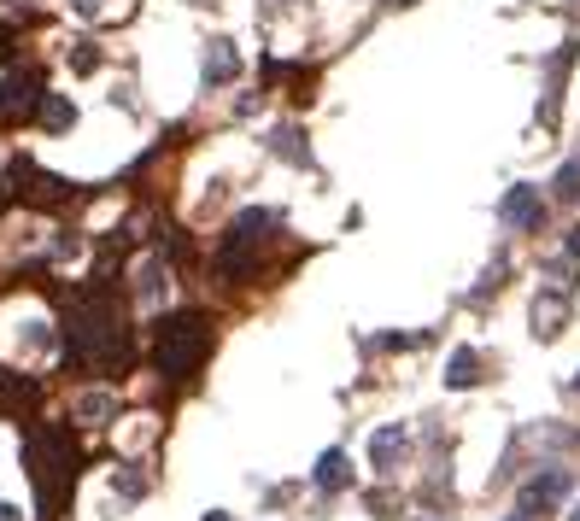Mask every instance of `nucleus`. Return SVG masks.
I'll return each mask as SVG.
<instances>
[{"mask_svg": "<svg viewBox=\"0 0 580 521\" xmlns=\"http://www.w3.org/2000/svg\"><path fill=\"white\" fill-rule=\"evenodd\" d=\"M563 492H569V475H563V469H546V475H534V480H528L522 510H534V504H551V498H563Z\"/></svg>", "mask_w": 580, "mask_h": 521, "instance_id": "8", "label": "nucleus"}, {"mask_svg": "<svg viewBox=\"0 0 580 521\" xmlns=\"http://www.w3.org/2000/svg\"><path fill=\"white\" fill-rule=\"evenodd\" d=\"M569 521H580V510H575V516H569Z\"/></svg>", "mask_w": 580, "mask_h": 521, "instance_id": "22", "label": "nucleus"}, {"mask_svg": "<svg viewBox=\"0 0 580 521\" xmlns=\"http://www.w3.org/2000/svg\"><path fill=\"white\" fill-rule=\"evenodd\" d=\"M270 147H276L288 165H311V153H305V141H300V129H276L270 135Z\"/></svg>", "mask_w": 580, "mask_h": 521, "instance_id": "12", "label": "nucleus"}, {"mask_svg": "<svg viewBox=\"0 0 580 521\" xmlns=\"http://www.w3.org/2000/svg\"><path fill=\"white\" fill-rule=\"evenodd\" d=\"M499 217L510 223V229H539V217H546V200H539V188L516 182V188L499 200Z\"/></svg>", "mask_w": 580, "mask_h": 521, "instance_id": "5", "label": "nucleus"}, {"mask_svg": "<svg viewBox=\"0 0 580 521\" xmlns=\"http://www.w3.org/2000/svg\"><path fill=\"white\" fill-rule=\"evenodd\" d=\"M563 328H569V288L557 281V288H546L534 299V334H539V340H557Z\"/></svg>", "mask_w": 580, "mask_h": 521, "instance_id": "4", "label": "nucleus"}, {"mask_svg": "<svg viewBox=\"0 0 580 521\" xmlns=\"http://www.w3.org/2000/svg\"><path fill=\"white\" fill-rule=\"evenodd\" d=\"M569 258H580V229H575V234H569Z\"/></svg>", "mask_w": 580, "mask_h": 521, "instance_id": "18", "label": "nucleus"}, {"mask_svg": "<svg viewBox=\"0 0 580 521\" xmlns=\"http://www.w3.org/2000/svg\"><path fill=\"white\" fill-rule=\"evenodd\" d=\"M106 416H112V399H106V393H82V399H77V422H89V428H100Z\"/></svg>", "mask_w": 580, "mask_h": 521, "instance_id": "13", "label": "nucleus"}, {"mask_svg": "<svg viewBox=\"0 0 580 521\" xmlns=\"http://www.w3.org/2000/svg\"><path fill=\"white\" fill-rule=\"evenodd\" d=\"M404 445H411V440H404V428H381L376 440H369V463H376L381 475H393L399 457H404Z\"/></svg>", "mask_w": 580, "mask_h": 521, "instance_id": "6", "label": "nucleus"}, {"mask_svg": "<svg viewBox=\"0 0 580 521\" xmlns=\"http://www.w3.org/2000/svg\"><path fill=\"white\" fill-rule=\"evenodd\" d=\"M393 6H411V0H393Z\"/></svg>", "mask_w": 580, "mask_h": 521, "instance_id": "21", "label": "nucleus"}, {"mask_svg": "<svg viewBox=\"0 0 580 521\" xmlns=\"http://www.w3.org/2000/svg\"><path fill=\"white\" fill-rule=\"evenodd\" d=\"M557 200H580V158H569L557 170Z\"/></svg>", "mask_w": 580, "mask_h": 521, "instance_id": "15", "label": "nucleus"}, {"mask_svg": "<svg viewBox=\"0 0 580 521\" xmlns=\"http://www.w3.org/2000/svg\"><path fill=\"white\" fill-rule=\"evenodd\" d=\"M0 521H18V510H12V504H0Z\"/></svg>", "mask_w": 580, "mask_h": 521, "instance_id": "19", "label": "nucleus"}, {"mask_svg": "<svg viewBox=\"0 0 580 521\" xmlns=\"http://www.w3.org/2000/svg\"><path fill=\"white\" fill-rule=\"evenodd\" d=\"M30 475H35V492H42L47 516H59V504L71 498V451L53 428L30 440Z\"/></svg>", "mask_w": 580, "mask_h": 521, "instance_id": "3", "label": "nucleus"}, {"mask_svg": "<svg viewBox=\"0 0 580 521\" xmlns=\"http://www.w3.org/2000/svg\"><path fill=\"white\" fill-rule=\"evenodd\" d=\"M575 387H580V375H575Z\"/></svg>", "mask_w": 580, "mask_h": 521, "instance_id": "23", "label": "nucleus"}, {"mask_svg": "<svg viewBox=\"0 0 580 521\" xmlns=\"http://www.w3.org/2000/svg\"><path fill=\"white\" fill-rule=\"evenodd\" d=\"M71 6H77L82 18H89V12H100V0H71Z\"/></svg>", "mask_w": 580, "mask_h": 521, "instance_id": "17", "label": "nucleus"}, {"mask_svg": "<svg viewBox=\"0 0 580 521\" xmlns=\"http://www.w3.org/2000/svg\"><path fill=\"white\" fill-rule=\"evenodd\" d=\"M480 381V352H452V364H446V387H475Z\"/></svg>", "mask_w": 580, "mask_h": 521, "instance_id": "11", "label": "nucleus"}, {"mask_svg": "<svg viewBox=\"0 0 580 521\" xmlns=\"http://www.w3.org/2000/svg\"><path fill=\"white\" fill-rule=\"evenodd\" d=\"M311 480H317V492H340L352 480L347 451H323V457H317V469H311Z\"/></svg>", "mask_w": 580, "mask_h": 521, "instance_id": "7", "label": "nucleus"}, {"mask_svg": "<svg viewBox=\"0 0 580 521\" xmlns=\"http://www.w3.org/2000/svg\"><path fill=\"white\" fill-rule=\"evenodd\" d=\"M158 369L165 375H194V369L205 364V352H212V328H205V317H165L158 322Z\"/></svg>", "mask_w": 580, "mask_h": 521, "instance_id": "2", "label": "nucleus"}, {"mask_svg": "<svg viewBox=\"0 0 580 521\" xmlns=\"http://www.w3.org/2000/svg\"><path fill=\"white\" fill-rule=\"evenodd\" d=\"M71 65H77V71H94V65H100V47H77V53H71Z\"/></svg>", "mask_w": 580, "mask_h": 521, "instance_id": "16", "label": "nucleus"}, {"mask_svg": "<svg viewBox=\"0 0 580 521\" xmlns=\"http://www.w3.org/2000/svg\"><path fill=\"white\" fill-rule=\"evenodd\" d=\"M516 521H522V516H516Z\"/></svg>", "mask_w": 580, "mask_h": 521, "instance_id": "24", "label": "nucleus"}, {"mask_svg": "<svg viewBox=\"0 0 580 521\" xmlns=\"http://www.w3.org/2000/svg\"><path fill=\"white\" fill-rule=\"evenodd\" d=\"M42 123H47V129H71V123H77V106L53 94V100H42Z\"/></svg>", "mask_w": 580, "mask_h": 521, "instance_id": "14", "label": "nucleus"}, {"mask_svg": "<svg viewBox=\"0 0 580 521\" xmlns=\"http://www.w3.org/2000/svg\"><path fill=\"white\" fill-rule=\"evenodd\" d=\"M30 106H35V77H12L0 94V118H24Z\"/></svg>", "mask_w": 580, "mask_h": 521, "instance_id": "10", "label": "nucleus"}, {"mask_svg": "<svg viewBox=\"0 0 580 521\" xmlns=\"http://www.w3.org/2000/svg\"><path fill=\"white\" fill-rule=\"evenodd\" d=\"M234 71H241V53H234V42H212V47H205V82H229Z\"/></svg>", "mask_w": 580, "mask_h": 521, "instance_id": "9", "label": "nucleus"}, {"mask_svg": "<svg viewBox=\"0 0 580 521\" xmlns=\"http://www.w3.org/2000/svg\"><path fill=\"white\" fill-rule=\"evenodd\" d=\"M205 521H229V516H223V510H212V516H205Z\"/></svg>", "mask_w": 580, "mask_h": 521, "instance_id": "20", "label": "nucleus"}, {"mask_svg": "<svg viewBox=\"0 0 580 521\" xmlns=\"http://www.w3.org/2000/svg\"><path fill=\"white\" fill-rule=\"evenodd\" d=\"M71 334H77V352L89 357L94 369H112L129 357V334H123V322H118V305H82L77 322H71Z\"/></svg>", "mask_w": 580, "mask_h": 521, "instance_id": "1", "label": "nucleus"}]
</instances>
